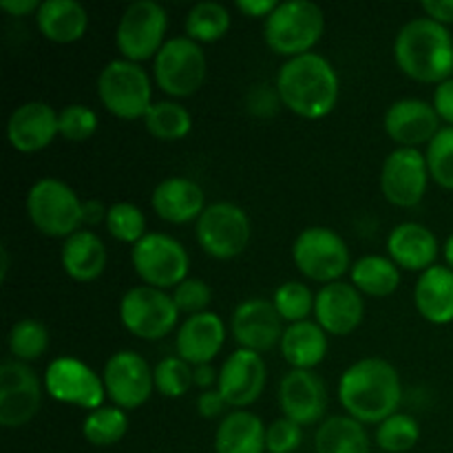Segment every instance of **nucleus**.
<instances>
[{"label":"nucleus","mask_w":453,"mask_h":453,"mask_svg":"<svg viewBox=\"0 0 453 453\" xmlns=\"http://www.w3.org/2000/svg\"><path fill=\"white\" fill-rule=\"evenodd\" d=\"M429 177L441 188L453 190V127H442L425 149Z\"/></svg>","instance_id":"a19ab883"},{"label":"nucleus","mask_w":453,"mask_h":453,"mask_svg":"<svg viewBox=\"0 0 453 453\" xmlns=\"http://www.w3.org/2000/svg\"><path fill=\"white\" fill-rule=\"evenodd\" d=\"M168 13L155 0H137L124 9L115 29V47L124 60L142 65L155 60L159 49L166 44Z\"/></svg>","instance_id":"9b49d317"},{"label":"nucleus","mask_w":453,"mask_h":453,"mask_svg":"<svg viewBox=\"0 0 453 453\" xmlns=\"http://www.w3.org/2000/svg\"><path fill=\"white\" fill-rule=\"evenodd\" d=\"M429 168L420 149H394L380 168V193L392 206L416 208L429 186Z\"/></svg>","instance_id":"dca6fc26"},{"label":"nucleus","mask_w":453,"mask_h":453,"mask_svg":"<svg viewBox=\"0 0 453 453\" xmlns=\"http://www.w3.org/2000/svg\"><path fill=\"white\" fill-rule=\"evenodd\" d=\"M442 257H445V264L447 268L453 270V233L447 237L445 246H442Z\"/></svg>","instance_id":"5fc2aeb1"},{"label":"nucleus","mask_w":453,"mask_h":453,"mask_svg":"<svg viewBox=\"0 0 453 453\" xmlns=\"http://www.w3.org/2000/svg\"><path fill=\"white\" fill-rule=\"evenodd\" d=\"M119 321L128 334L142 341H162L180 321L173 295L150 286H135L119 299Z\"/></svg>","instance_id":"f8f14e48"},{"label":"nucleus","mask_w":453,"mask_h":453,"mask_svg":"<svg viewBox=\"0 0 453 453\" xmlns=\"http://www.w3.org/2000/svg\"><path fill=\"white\" fill-rule=\"evenodd\" d=\"M414 303L420 317L432 326L453 323V270L438 264L425 270L416 281Z\"/></svg>","instance_id":"bb28decb"},{"label":"nucleus","mask_w":453,"mask_h":453,"mask_svg":"<svg viewBox=\"0 0 453 453\" xmlns=\"http://www.w3.org/2000/svg\"><path fill=\"white\" fill-rule=\"evenodd\" d=\"M281 104V97H279L277 88L270 87H255L248 93V111L257 118H273L279 111Z\"/></svg>","instance_id":"a18cd8bd"},{"label":"nucleus","mask_w":453,"mask_h":453,"mask_svg":"<svg viewBox=\"0 0 453 453\" xmlns=\"http://www.w3.org/2000/svg\"><path fill=\"white\" fill-rule=\"evenodd\" d=\"M131 264L144 286L175 290L188 279L190 257L184 243L166 233H149L131 248Z\"/></svg>","instance_id":"9d476101"},{"label":"nucleus","mask_w":453,"mask_h":453,"mask_svg":"<svg viewBox=\"0 0 453 453\" xmlns=\"http://www.w3.org/2000/svg\"><path fill=\"white\" fill-rule=\"evenodd\" d=\"M106 398L124 411L140 410L155 392L153 367L135 349H119L111 354L102 370Z\"/></svg>","instance_id":"4468645a"},{"label":"nucleus","mask_w":453,"mask_h":453,"mask_svg":"<svg viewBox=\"0 0 453 453\" xmlns=\"http://www.w3.org/2000/svg\"><path fill=\"white\" fill-rule=\"evenodd\" d=\"M206 193L202 186L188 177H166L159 181L150 195V208L162 221L184 226L202 217L206 211Z\"/></svg>","instance_id":"b1692460"},{"label":"nucleus","mask_w":453,"mask_h":453,"mask_svg":"<svg viewBox=\"0 0 453 453\" xmlns=\"http://www.w3.org/2000/svg\"><path fill=\"white\" fill-rule=\"evenodd\" d=\"M303 442V427L295 420L281 418L273 420L265 429V449L268 453H295Z\"/></svg>","instance_id":"c03bdc74"},{"label":"nucleus","mask_w":453,"mask_h":453,"mask_svg":"<svg viewBox=\"0 0 453 453\" xmlns=\"http://www.w3.org/2000/svg\"><path fill=\"white\" fill-rule=\"evenodd\" d=\"M226 410H228V403H226V398L221 396V392L217 388L206 389V392L199 394L197 411L202 418H206V420L219 418Z\"/></svg>","instance_id":"de8ad7c7"},{"label":"nucleus","mask_w":453,"mask_h":453,"mask_svg":"<svg viewBox=\"0 0 453 453\" xmlns=\"http://www.w3.org/2000/svg\"><path fill=\"white\" fill-rule=\"evenodd\" d=\"M58 111L42 100H29L16 106L7 119V142L18 153H40L60 135Z\"/></svg>","instance_id":"412c9836"},{"label":"nucleus","mask_w":453,"mask_h":453,"mask_svg":"<svg viewBox=\"0 0 453 453\" xmlns=\"http://www.w3.org/2000/svg\"><path fill=\"white\" fill-rule=\"evenodd\" d=\"M403 401L396 367L385 358H361L339 379V403L345 414L363 425H380L394 416Z\"/></svg>","instance_id":"f257e3e1"},{"label":"nucleus","mask_w":453,"mask_h":453,"mask_svg":"<svg viewBox=\"0 0 453 453\" xmlns=\"http://www.w3.org/2000/svg\"><path fill=\"white\" fill-rule=\"evenodd\" d=\"M277 4L279 3H274V0H237L234 7H237V12L242 13V16L261 18V20H265V18L277 9Z\"/></svg>","instance_id":"09e8293b"},{"label":"nucleus","mask_w":453,"mask_h":453,"mask_svg":"<svg viewBox=\"0 0 453 453\" xmlns=\"http://www.w3.org/2000/svg\"><path fill=\"white\" fill-rule=\"evenodd\" d=\"M226 334H228V327L217 312L208 310V312L186 317L177 327V357L184 358L193 367L208 365L224 348Z\"/></svg>","instance_id":"5701e85b"},{"label":"nucleus","mask_w":453,"mask_h":453,"mask_svg":"<svg viewBox=\"0 0 453 453\" xmlns=\"http://www.w3.org/2000/svg\"><path fill=\"white\" fill-rule=\"evenodd\" d=\"M317 453H372V441L365 425L348 414L330 416L314 434Z\"/></svg>","instance_id":"7c9ffc66"},{"label":"nucleus","mask_w":453,"mask_h":453,"mask_svg":"<svg viewBox=\"0 0 453 453\" xmlns=\"http://www.w3.org/2000/svg\"><path fill=\"white\" fill-rule=\"evenodd\" d=\"M383 128L396 149H420L423 144L427 146L442 127L432 102L403 97L385 111Z\"/></svg>","instance_id":"aec40b11"},{"label":"nucleus","mask_w":453,"mask_h":453,"mask_svg":"<svg viewBox=\"0 0 453 453\" xmlns=\"http://www.w3.org/2000/svg\"><path fill=\"white\" fill-rule=\"evenodd\" d=\"M349 283L361 295L385 299L401 286V268L385 255H365L352 264Z\"/></svg>","instance_id":"2f4dec72"},{"label":"nucleus","mask_w":453,"mask_h":453,"mask_svg":"<svg viewBox=\"0 0 453 453\" xmlns=\"http://www.w3.org/2000/svg\"><path fill=\"white\" fill-rule=\"evenodd\" d=\"M106 215H109V208H106L100 199H87V202L82 203V221L87 228L102 224V221L106 224Z\"/></svg>","instance_id":"603ef678"},{"label":"nucleus","mask_w":453,"mask_h":453,"mask_svg":"<svg viewBox=\"0 0 453 453\" xmlns=\"http://www.w3.org/2000/svg\"><path fill=\"white\" fill-rule=\"evenodd\" d=\"M274 88L290 113L303 119H323L339 104L341 80L334 65L312 51L283 60Z\"/></svg>","instance_id":"f03ea898"},{"label":"nucleus","mask_w":453,"mask_h":453,"mask_svg":"<svg viewBox=\"0 0 453 453\" xmlns=\"http://www.w3.org/2000/svg\"><path fill=\"white\" fill-rule=\"evenodd\" d=\"M374 441L385 453H407L418 445L420 423L411 414L396 411L388 420L376 425Z\"/></svg>","instance_id":"e433bc0d"},{"label":"nucleus","mask_w":453,"mask_h":453,"mask_svg":"<svg viewBox=\"0 0 453 453\" xmlns=\"http://www.w3.org/2000/svg\"><path fill=\"white\" fill-rule=\"evenodd\" d=\"M279 410L301 427L323 420L327 411L326 380L314 370H290L279 380Z\"/></svg>","instance_id":"f3484780"},{"label":"nucleus","mask_w":453,"mask_h":453,"mask_svg":"<svg viewBox=\"0 0 453 453\" xmlns=\"http://www.w3.org/2000/svg\"><path fill=\"white\" fill-rule=\"evenodd\" d=\"M432 104L441 122H445L447 127H453V78L445 80V82H441L434 88Z\"/></svg>","instance_id":"49530a36"},{"label":"nucleus","mask_w":453,"mask_h":453,"mask_svg":"<svg viewBox=\"0 0 453 453\" xmlns=\"http://www.w3.org/2000/svg\"><path fill=\"white\" fill-rule=\"evenodd\" d=\"M0 255H3V281H4V279H7V273H9V252H7V248H3V250H0Z\"/></svg>","instance_id":"6e6d98bb"},{"label":"nucleus","mask_w":453,"mask_h":453,"mask_svg":"<svg viewBox=\"0 0 453 453\" xmlns=\"http://www.w3.org/2000/svg\"><path fill=\"white\" fill-rule=\"evenodd\" d=\"M252 224L248 212L233 202L208 203L195 224V239L217 261L237 259L250 243Z\"/></svg>","instance_id":"1a4fd4ad"},{"label":"nucleus","mask_w":453,"mask_h":453,"mask_svg":"<svg viewBox=\"0 0 453 453\" xmlns=\"http://www.w3.org/2000/svg\"><path fill=\"white\" fill-rule=\"evenodd\" d=\"M44 392L58 403L93 411L106 405L102 374L75 357H58L44 370Z\"/></svg>","instance_id":"ddd939ff"},{"label":"nucleus","mask_w":453,"mask_h":453,"mask_svg":"<svg viewBox=\"0 0 453 453\" xmlns=\"http://www.w3.org/2000/svg\"><path fill=\"white\" fill-rule=\"evenodd\" d=\"M82 199L66 181L42 177L27 193V217L40 234L51 239H69L84 228Z\"/></svg>","instance_id":"39448f33"},{"label":"nucleus","mask_w":453,"mask_h":453,"mask_svg":"<svg viewBox=\"0 0 453 453\" xmlns=\"http://www.w3.org/2000/svg\"><path fill=\"white\" fill-rule=\"evenodd\" d=\"M106 230L111 237L119 243H128L135 246L140 239L146 234V217L140 206L131 202H118L109 206V215H106Z\"/></svg>","instance_id":"58836bf2"},{"label":"nucleus","mask_w":453,"mask_h":453,"mask_svg":"<svg viewBox=\"0 0 453 453\" xmlns=\"http://www.w3.org/2000/svg\"><path fill=\"white\" fill-rule=\"evenodd\" d=\"M97 124H100V119H97L96 111L84 104H66L58 115L60 137H65L66 142H73V144L91 140L97 131Z\"/></svg>","instance_id":"79ce46f5"},{"label":"nucleus","mask_w":453,"mask_h":453,"mask_svg":"<svg viewBox=\"0 0 453 453\" xmlns=\"http://www.w3.org/2000/svg\"><path fill=\"white\" fill-rule=\"evenodd\" d=\"M40 4L42 3L38 0H0V9L12 18H27L31 13H38Z\"/></svg>","instance_id":"3c124183"},{"label":"nucleus","mask_w":453,"mask_h":453,"mask_svg":"<svg viewBox=\"0 0 453 453\" xmlns=\"http://www.w3.org/2000/svg\"><path fill=\"white\" fill-rule=\"evenodd\" d=\"M40 34L53 44H73L87 35L88 12L78 0H44L35 13Z\"/></svg>","instance_id":"cd10ccee"},{"label":"nucleus","mask_w":453,"mask_h":453,"mask_svg":"<svg viewBox=\"0 0 453 453\" xmlns=\"http://www.w3.org/2000/svg\"><path fill=\"white\" fill-rule=\"evenodd\" d=\"M314 296L305 283L301 281H286L274 290L273 305L283 319V323L292 326V323L308 321L310 314H314Z\"/></svg>","instance_id":"4c0bfd02"},{"label":"nucleus","mask_w":453,"mask_h":453,"mask_svg":"<svg viewBox=\"0 0 453 453\" xmlns=\"http://www.w3.org/2000/svg\"><path fill=\"white\" fill-rule=\"evenodd\" d=\"M279 349L290 370H314L326 361L330 341L327 332L317 321L308 319L286 327Z\"/></svg>","instance_id":"c85d7f7f"},{"label":"nucleus","mask_w":453,"mask_h":453,"mask_svg":"<svg viewBox=\"0 0 453 453\" xmlns=\"http://www.w3.org/2000/svg\"><path fill=\"white\" fill-rule=\"evenodd\" d=\"M173 301H175L180 314H202L208 312V305L212 301V290L203 279L188 277L173 290Z\"/></svg>","instance_id":"37998d69"},{"label":"nucleus","mask_w":453,"mask_h":453,"mask_svg":"<svg viewBox=\"0 0 453 453\" xmlns=\"http://www.w3.org/2000/svg\"><path fill=\"white\" fill-rule=\"evenodd\" d=\"M193 380H195V388L199 389H215L217 388V380H219V370L212 367V363L208 365H197L193 367Z\"/></svg>","instance_id":"864d4df0"},{"label":"nucleus","mask_w":453,"mask_h":453,"mask_svg":"<svg viewBox=\"0 0 453 453\" xmlns=\"http://www.w3.org/2000/svg\"><path fill=\"white\" fill-rule=\"evenodd\" d=\"M155 392L166 398H181L190 392L195 385L193 365L180 357H166L153 367Z\"/></svg>","instance_id":"ea45409f"},{"label":"nucleus","mask_w":453,"mask_h":453,"mask_svg":"<svg viewBox=\"0 0 453 453\" xmlns=\"http://www.w3.org/2000/svg\"><path fill=\"white\" fill-rule=\"evenodd\" d=\"M230 27H233V18H230L228 7L215 0H203V3L193 4L186 13L184 35H188L197 44H212L226 38Z\"/></svg>","instance_id":"473e14b6"},{"label":"nucleus","mask_w":453,"mask_h":453,"mask_svg":"<svg viewBox=\"0 0 453 453\" xmlns=\"http://www.w3.org/2000/svg\"><path fill=\"white\" fill-rule=\"evenodd\" d=\"M265 425L250 410H233L215 432V453H265Z\"/></svg>","instance_id":"c756f323"},{"label":"nucleus","mask_w":453,"mask_h":453,"mask_svg":"<svg viewBox=\"0 0 453 453\" xmlns=\"http://www.w3.org/2000/svg\"><path fill=\"white\" fill-rule=\"evenodd\" d=\"M208 60L202 44L188 35L168 38L153 60V80L173 100L195 96L206 82Z\"/></svg>","instance_id":"6e6552de"},{"label":"nucleus","mask_w":453,"mask_h":453,"mask_svg":"<svg viewBox=\"0 0 453 453\" xmlns=\"http://www.w3.org/2000/svg\"><path fill=\"white\" fill-rule=\"evenodd\" d=\"M146 131L159 142H180L193 131V115L177 100H159L142 119Z\"/></svg>","instance_id":"72a5a7b5"},{"label":"nucleus","mask_w":453,"mask_h":453,"mask_svg":"<svg viewBox=\"0 0 453 453\" xmlns=\"http://www.w3.org/2000/svg\"><path fill=\"white\" fill-rule=\"evenodd\" d=\"M326 31V13L312 0H288L264 20V42L283 60L312 53Z\"/></svg>","instance_id":"20e7f679"},{"label":"nucleus","mask_w":453,"mask_h":453,"mask_svg":"<svg viewBox=\"0 0 453 453\" xmlns=\"http://www.w3.org/2000/svg\"><path fill=\"white\" fill-rule=\"evenodd\" d=\"M62 270L78 283H91L104 274L109 264V252L104 242L93 230L82 228L65 239L60 250Z\"/></svg>","instance_id":"a878e982"},{"label":"nucleus","mask_w":453,"mask_h":453,"mask_svg":"<svg viewBox=\"0 0 453 453\" xmlns=\"http://www.w3.org/2000/svg\"><path fill=\"white\" fill-rule=\"evenodd\" d=\"M396 66L414 82L441 84L453 78V35L432 18H414L394 40Z\"/></svg>","instance_id":"7ed1b4c3"},{"label":"nucleus","mask_w":453,"mask_h":453,"mask_svg":"<svg viewBox=\"0 0 453 453\" xmlns=\"http://www.w3.org/2000/svg\"><path fill=\"white\" fill-rule=\"evenodd\" d=\"M9 354L13 361L34 363L42 358L49 349V330L38 321V319H20L12 326L7 336Z\"/></svg>","instance_id":"c9c22d12"},{"label":"nucleus","mask_w":453,"mask_h":453,"mask_svg":"<svg viewBox=\"0 0 453 453\" xmlns=\"http://www.w3.org/2000/svg\"><path fill=\"white\" fill-rule=\"evenodd\" d=\"M365 319V301L352 283L336 281L319 288L314 296V321L327 336H348Z\"/></svg>","instance_id":"4be33fe9"},{"label":"nucleus","mask_w":453,"mask_h":453,"mask_svg":"<svg viewBox=\"0 0 453 453\" xmlns=\"http://www.w3.org/2000/svg\"><path fill=\"white\" fill-rule=\"evenodd\" d=\"M268 383V367L261 354L250 349H234L219 367L217 389L233 410H248L264 394Z\"/></svg>","instance_id":"a211bd4d"},{"label":"nucleus","mask_w":453,"mask_h":453,"mask_svg":"<svg viewBox=\"0 0 453 453\" xmlns=\"http://www.w3.org/2000/svg\"><path fill=\"white\" fill-rule=\"evenodd\" d=\"M441 243L436 234L418 221H403L389 233L388 257L407 273H420L436 265Z\"/></svg>","instance_id":"393cba45"},{"label":"nucleus","mask_w":453,"mask_h":453,"mask_svg":"<svg viewBox=\"0 0 453 453\" xmlns=\"http://www.w3.org/2000/svg\"><path fill=\"white\" fill-rule=\"evenodd\" d=\"M128 416L115 405H102L87 411L82 420V436L93 447H113L127 436Z\"/></svg>","instance_id":"f704fd0d"},{"label":"nucleus","mask_w":453,"mask_h":453,"mask_svg":"<svg viewBox=\"0 0 453 453\" xmlns=\"http://www.w3.org/2000/svg\"><path fill=\"white\" fill-rule=\"evenodd\" d=\"M97 97L113 118L135 122L144 119L153 100V82L142 65L131 60H111L97 75Z\"/></svg>","instance_id":"423d86ee"},{"label":"nucleus","mask_w":453,"mask_h":453,"mask_svg":"<svg viewBox=\"0 0 453 453\" xmlns=\"http://www.w3.org/2000/svg\"><path fill=\"white\" fill-rule=\"evenodd\" d=\"M292 261L305 279L323 286L341 281V277L352 270L348 243L327 226H310L301 230L292 243Z\"/></svg>","instance_id":"0eeeda50"},{"label":"nucleus","mask_w":453,"mask_h":453,"mask_svg":"<svg viewBox=\"0 0 453 453\" xmlns=\"http://www.w3.org/2000/svg\"><path fill=\"white\" fill-rule=\"evenodd\" d=\"M44 380L34 367L20 361H7L0 367V425L20 429L38 416L42 407Z\"/></svg>","instance_id":"2eb2a0df"},{"label":"nucleus","mask_w":453,"mask_h":453,"mask_svg":"<svg viewBox=\"0 0 453 453\" xmlns=\"http://www.w3.org/2000/svg\"><path fill=\"white\" fill-rule=\"evenodd\" d=\"M420 7H423L425 16L432 18V20L445 27L453 25V0H427Z\"/></svg>","instance_id":"8fccbe9b"},{"label":"nucleus","mask_w":453,"mask_h":453,"mask_svg":"<svg viewBox=\"0 0 453 453\" xmlns=\"http://www.w3.org/2000/svg\"><path fill=\"white\" fill-rule=\"evenodd\" d=\"M230 332L242 349L264 354L277 348L283 339V319L268 299H246L234 308Z\"/></svg>","instance_id":"6ab92c4d"}]
</instances>
